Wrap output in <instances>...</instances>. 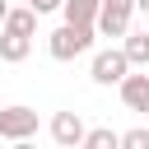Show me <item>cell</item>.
Here are the masks:
<instances>
[{"mask_svg": "<svg viewBox=\"0 0 149 149\" xmlns=\"http://www.w3.org/2000/svg\"><path fill=\"white\" fill-rule=\"evenodd\" d=\"M121 149H149V126H135L121 135Z\"/></svg>", "mask_w": 149, "mask_h": 149, "instance_id": "12", "label": "cell"}, {"mask_svg": "<svg viewBox=\"0 0 149 149\" xmlns=\"http://www.w3.org/2000/svg\"><path fill=\"white\" fill-rule=\"evenodd\" d=\"M116 144H121V135H116L112 126H98V130L84 135V149H116Z\"/></svg>", "mask_w": 149, "mask_h": 149, "instance_id": "11", "label": "cell"}, {"mask_svg": "<svg viewBox=\"0 0 149 149\" xmlns=\"http://www.w3.org/2000/svg\"><path fill=\"white\" fill-rule=\"evenodd\" d=\"M93 37H98V23H70L65 19L47 37V51H51V61H74V56H84L93 47Z\"/></svg>", "mask_w": 149, "mask_h": 149, "instance_id": "1", "label": "cell"}, {"mask_svg": "<svg viewBox=\"0 0 149 149\" xmlns=\"http://www.w3.org/2000/svg\"><path fill=\"white\" fill-rule=\"evenodd\" d=\"M37 135V112L14 102V107H0V140H14V144H28Z\"/></svg>", "mask_w": 149, "mask_h": 149, "instance_id": "3", "label": "cell"}, {"mask_svg": "<svg viewBox=\"0 0 149 149\" xmlns=\"http://www.w3.org/2000/svg\"><path fill=\"white\" fill-rule=\"evenodd\" d=\"M121 47H126V56H130V65H135V70H144V65H149V28H130V33L121 37Z\"/></svg>", "mask_w": 149, "mask_h": 149, "instance_id": "8", "label": "cell"}, {"mask_svg": "<svg viewBox=\"0 0 149 149\" xmlns=\"http://www.w3.org/2000/svg\"><path fill=\"white\" fill-rule=\"evenodd\" d=\"M135 9H140V14H144V19H149V0H135Z\"/></svg>", "mask_w": 149, "mask_h": 149, "instance_id": "15", "label": "cell"}, {"mask_svg": "<svg viewBox=\"0 0 149 149\" xmlns=\"http://www.w3.org/2000/svg\"><path fill=\"white\" fill-rule=\"evenodd\" d=\"M9 9H14V5H9V0H0V28H5V19H9Z\"/></svg>", "mask_w": 149, "mask_h": 149, "instance_id": "14", "label": "cell"}, {"mask_svg": "<svg viewBox=\"0 0 149 149\" xmlns=\"http://www.w3.org/2000/svg\"><path fill=\"white\" fill-rule=\"evenodd\" d=\"M135 14H140L135 0H102V9H98V37H126Z\"/></svg>", "mask_w": 149, "mask_h": 149, "instance_id": "4", "label": "cell"}, {"mask_svg": "<svg viewBox=\"0 0 149 149\" xmlns=\"http://www.w3.org/2000/svg\"><path fill=\"white\" fill-rule=\"evenodd\" d=\"M28 51H33V37H28V33H9V28H0V61H5V65L28 61Z\"/></svg>", "mask_w": 149, "mask_h": 149, "instance_id": "7", "label": "cell"}, {"mask_svg": "<svg viewBox=\"0 0 149 149\" xmlns=\"http://www.w3.org/2000/svg\"><path fill=\"white\" fill-rule=\"evenodd\" d=\"M116 93H121L126 112H140V116H149V74H126V79L116 84Z\"/></svg>", "mask_w": 149, "mask_h": 149, "instance_id": "6", "label": "cell"}, {"mask_svg": "<svg viewBox=\"0 0 149 149\" xmlns=\"http://www.w3.org/2000/svg\"><path fill=\"white\" fill-rule=\"evenodd\" d=\"M130 70H135V65H130L126 47H107V51H98V56H93V65H88V79H93L98 88H112V84H121Z\"/></svg>", "mask_w": 149, "mask_h": 149, "instance_id": "2", "label": "cell"}, {"mask_svg": "<svg viewBox=\"0 0 149 149\" xmlns=\"http://www.w3.org/2000/svg\"><path fill=\"white\" fill-rule=\"evenodd\" d=\"M84 135H88V130H84V116H79V112H56V116H51V140H56L61 149H79Z\"/></svg>", "mask_w": 149, "mask_h": 149, "instance_id": "5", "label": "cell"}, {"mask_svg": "<svg viewBox=\"0 0 149 149\" xmlns=\"http://www.w3.org/2000/svg\"><path fill=\"white\" fill-rule=\"evenodd\" d=\"M28 5H33V9H37V14H56V9H61V5H65V0H28Z\"/></svg>", "mask_w": 149, "mask_h": 149, "instance_id": "13", "label": "cell"}, {"mask_svg": "<svg viewBox=\"0 0 149 149\" xmlns=\"http://www.w3.org/2000/svg\"><path fill=\"white\" fill-rule=\"evenodd\" d=\"M98 9H102V0H65L61 5V14L70 23H98Z\"/></svg>", "mask_w": 149, "mask_h": 149, "instance_id": "10", "label": "cell"}, {"mask_svg": "<svg viewBox=\"0 0 149 149\" xmlns=\"http://www.w3.org/2000/svg\"><path fill=\"white\" fill-rule=\"evenodd\" d=\"M37 19H42V14H37V9H33L28 0H23L19 9H9V19H5V28H9V33H28V37H33V33H37Z\"/></svg>", "mask_w": 149, "mask_h": 149, "instance_id": "9", "label": "cell"}]
</instances>
